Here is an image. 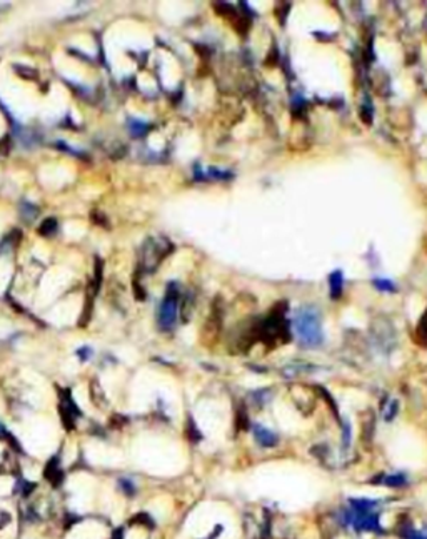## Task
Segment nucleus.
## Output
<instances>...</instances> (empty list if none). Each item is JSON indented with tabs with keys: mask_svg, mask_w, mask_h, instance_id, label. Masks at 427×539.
<instances>
[{
	"mask_svg": "<svg viewBox=\"0 0 427 539\" xmlns=\"http://www.w3.org/2000/svg\"><path fill=\"white\" fill-rule=\"evenodd\" d=\"M177 312H179V289L177 284H169L167 294L164 297L162 304H160L159 311V326L164 331L172 329V326L177 321Z\"/></svg>",
	"mask_w": 427,
	"mask_h": 539,
	"instance_id": "7ed1b4c3",
	"label": "nucleus"
},
{
	"mask_svg": "<svg viewBox=\"0 0 427 539\" xmlns=\"http://www.w3.org/2000/svg\"><path fill=\"white\" fill-rule=\"evenodd\" d=\"M296 331L300 342L305 347H317L322 342V329H320V317L316 309L304 307L296 316Z\"/></svg>",
	"mask_w": 427,
	"mask_h": 539,
	"instance_id": "f257e3e1",
	"label": "nucleus"
},
{
	"mask_svg": "<svg viewBox=\"0 0 427 539\" xmlns=\"http://www.w3.org/2000/svg\"><path fill=\"white\" fill-rule=\"evenodd\" d=\"M254 436H256V441L262 447H272L277 444V436L264 426H254Z\"/></svg>",
	"mask_w": 427,
	"mask_h": 539,
	"instance_id": "0eeeda50",
	"label": "nucleus"
},
{
	"mask_svg": "<svg viewBox=\"0 0 427 539\" xmlns=\"http://www.w3.org/2000/svg\"><path fill=\"white\" fill-rule=\"evenodd\" d=\"M125 423H127V417L120 416V414H113V416L111 417V426H112V427H120V426H124Z\"/></svg>",
	"mask_w": 427,
	"mask_h": 539,
	"instance_id": "412c9836",
	"label": "nucleus"
},
{
	"mask_svg": "<svg viewBox=\"0 0 427 539\" xmlns=\"http://www.w3.org/2000/svg\"><path fill=\"white\" fill-rule=\"evenodd\" d=\"M58 397H60V402L58 404L62 406V408H65L69 412H72L74 416L79 419V417L84 416V412L80 411V408L77 406V402L74 401L72 397V390H70L69 388L67 389H58Z\"/></svg>",
	"mask_w": 427,
	"mask_h": 539,
	"instance_id": "423d86ee",
	"label": "nucleus"
},
{
	"mask_svg": "<svg viewBox=\"0 0 427 539\" xmlns=\"http://www.w3.org/2000/svg\"><path fill=\"white\" fill-rule=\"evenodd\" d=\"M375 286L382 287V291H394L392 282H389V280H375Z\"/></svg>",
	"mask_w": 427,
	"mask_h": 539,
	"instance_id": "5701e85b",
	"label": "nucleus"
},
{
	"mask_svg": "<svg viewBox=\"0 0 427 539\" xmlns=\"http://www.w3.org/2000/svg\"><path fill=\"white\" fill-rule=\"evenodd\" d=\"M172 244L167 239H149L144 247V267L147 272H154L157 269V265L166 259L167 256L172 252Z\"/></svg>",
	"mask_w": 427,
	"mask_h": 539,
	"instance_id": "f03ea898",
	"label": "nucleus"
},
{
	"mask_svg": "<svg viewBox=\"0 0 427 539\" xmlns=\"http://www.w3.org/2000/svg\"><path fill=\"white\" fill-rule=\"evenodd\" d=\"M129 522H130V524H140V526H146V528H154V526H155L154 519H152V518H150V514H147V513H139V514H135V516L132 518Z\"/></svg>",
	"mask_w": 427,
	"mask_h": 539,
	"instance_id": "4468645a",
	"label": "nucleus"
},
{
	"mask_svg": "<svg viewBox=\"0 0 427 539\" xmlns=\"http://www.w3.org/2000/svg\"><path fill=\"white\" fill-rule=\"evenodd\" d=\"M417 335H419V341L421 342H427V311L421 316V319H419ZM421 342H419V344H421Z\"/></svg>",
	"mask_w": 427,
	"mask_h": 539,
	"instance_id": "dca6fc26",
	"label": "nucleus"
},
{
	"mask_svg": "<svg viewBox=\"0 0 427 539\" xmlns=\"http://www.w3.org/2000/svg\"><path fill=\"white\" fill-rule=\"evenodd\" d=\"M387 484V486H402V484L406 483V478L402 474H392V476H387L386 481H384Z\"/></svg>",
	"mask_w": 427,
	"mask_h": 539,
	"instance_id": "6ab92c4d",
	"label": "nucleus"
},
{
	"mask_svg": "<svg viewBox=\"0 0 427 539\" xmlns=\"http://www.w3.org/2000/svg\"><path fill=\"white\" fill-rule=\"evenodd\" d=\"M57 232V221L54 217H47L38 227V234L44 237H50Z\"/></svg>",
	"mask_w": 427,
	"mask_h": 539,
	"instance_id": "9b49d317",
	"label": "nucleus"
},
{
	"mask_svg": "<svg viewBox=\"0 0 427 539\" xmlns=\"http://www.w3.org/2000/svg\"><path fill=\"white\" fill-rule=\"evenodd\" d=\"M9 434H10V432L7 431V427H5V426H3L2 423H0V439H2V441H7V437H9Z\"/></svg>",
	"mask_w": 427,
	"mask_h": 539,
	"instance_id": "a878e982",
	"label": "nucleus"
},
{
	"mask_svg": "<svg viewBox=\"0 0 427 539\" xmlns=\"http://www.w3.org/2000/svg\"><path fill=\"white\" fill-rule=\"evenodd\" d=\"M14 70L22 77V79H27V80H34L35 77H37V72H35L32 67H25V65L15 64L14 65Z\"/></svg>",
	"mask_w": 427,
	"mask_h": 539,
	"instance_id": "f3484780",
	"label": "nucleus"
},
{
	"mask_svg": "<svg viewBox=\"0 0 427 539\" xmlns=\"http://www.w3.org/2000/svg\"><path fill=\"white\" fill-rule=\"evenodd\" d=\"M82 518L80 516H75V514H67V518H65V529H70L74 524H77V522H80Z\"/></svg>",
	"mask_w": 427,
	"mask_h": 539,
	"instance_id": "4be33fe9",
	"label": "nucleus"
},
{
	"mask_svg": "<svg viewBox=\"0 0 427 539\" xmlns=\"http://www.w3.org/2000/svg\"><path fill=\"white\" fill-rule=\"evenodd\" d=\"M351 504L352 511H355V513H371V509L375 506V502L371 501V499H352Z\"/></svg>",
	"mask_w": 427,
	"mask_h": 539,
	"instance_id": "f8f14e48",
	"label": "nucleus"
},
{
	"mask_svg": "<svg viewBox=\"0 0 427 539\" xmlns=\"http://www.w3.org/2000/svg\"><path fill=\"white\" fill-rule=\"evenodd\" d=\"M44 476L54 487H60L62 484H64L65 472L62 471V467H60V456L56 454L47 461V464L44 467Z\"/></svg>",
	"mask_w": 427,
	"mask_h": 539,
	"instance_id": "39448f33",
	"label": "nucleus"
},
{
	"mask_svg": "<svg viewBox=\"0 0 427 539\" xmlns=\"http://www.w3.org/2000/svg\"><path fill=\"white\" fill-rule=\"evenodd\" d=\"M406 539H427V538L422 536V534L416 533V531L410 529V531H407V533H406Z\"/></svg>",
	"mask_w": 427,
	"mask_h": 539,
	"instance_id": "b1692460",
	"label": "nucleus"
},
{
	"mask_svg": "<svg viewBox=\"0 0 427 539\" xmlns=\"http://www.w3.org/2000/svg\"><path fill=\"white\" fill-rule=\"evenodd\" d=\"M111 539H124V528H115V529H113Z\"/></svg>",
	"mask_w": 427,
	"mask_h": 539,
	"instance_id": "393cba45",
	"label": "nucleus"
},
{
	"mask_svg": "<svg viewBox=\"0 0 427 539\" xmlns=\"http://www.w3.org/2000/svg\"><path fill=\"white\" fill-rule=\"evenodd\" d=\"M35 487H37V484H35V483L23 481V483H22V486H17V491H20L23 498H29V496L34 493Z\"/></svg>",
	"mask_w": 427,
	"mask_h": 539,
	"instance_id": "a211bd4d",
	"label": "nucleus"
},
{
	"mask_svg": "<svg viewBox=\"0 0 427 539\" xmlns=\"http://www.w3.org/2000/svg\"><path fill=\"white\" fill-rule=\"evenodd\" d=\"M58 416H60V421H62V426H64L67 431H74L75 429V421L77 417L74 416L72 412H69L65 408H62L60 404H58Z\"/></svg>",
	"mask_w": 427,
	"mask_h": 539,
	"instance_id": "1a4fd4ad",
	"label": "nucleus"
},
{
	"mask_svg": "<svg viewBox=\"0 0 427 539\" xmlns=\"http://www.w3.org/2000/svg\"><path fill=\"white\" fill-rule=\"evenodd\" d=\"M329 284H331V297L337 299L342 294V272L335 271L329 276Z\"/></svg>",
	"mask_w": 427,
	"mask_h": 539,
	"instance_id": "6e6552de",
	"label": "nucleus"
},
{
	"mask_svg": "<svg viewBox=\"0 0 427 539\" xmlns=\"http://www.w3.org/2000/svg\"><path fill=\"white\" fill-rule=\"evenodd\" d=\"M147 124L146 122H140V120L137 119H130L129 120V132H130L132 137L139 139V137H144V135L147 134Z\"/></svg>",
	"mask_w": 427,
	"mask_h": 539,
	"instance_id": "9d476101",
	"label": "nucleus"
},
{
	"mask_svg": "<svg viewBox=\"0 0 427 539\" xmlns=\"http://www.w3.org/2000/svg\"><path fill=\"white\" fill-rule=\"evenodd\" d=\"M347 519L357 531H381L379 519L372 513H355V511H352Z\"/></svg>",
	"mask_w": 427,
	"mask_h": 539,
	"instance_id": "20e7f679",
	"label": "nucleus"
},
{
	"mask_svg": "<svg viewBox=\"0 0 427 539\" xmlns=\"http://www.w3.org/2000/svg\"><path fill=\"white\" fill-rule=\"evenodd\" d=\"M20 216L23 221L32 222L35 217L38 216V209L35 205H32L30 202H22L20 204Z\"/></svg>",
	"mask_w": 427,
	"mask_h": 539,
	"instance_id": "ddd939ff",
	"label": "nucleus"
},
{
	"mask_svg": "<svg viewBox=\"0 0 427 539\" xmlns=\"http://www.w3.org/2000/svg\"><path fill=\"white\" fill-rule=\"evenodd\" d=\"M119 487H120V491H122L125 496H129V498L135 496V493H137V487H135L134 481H130L129 478L119 479Z\"/></svg>",
	"mask_w": 427,
	"mask_h": 539,
	"instance_id": "2eb2a0df",
	"label": "nucleus"
},
{
	"mask_svg": "<svg viewBox=\"0 0 427 539\" xmlns=\"http://www.w3.org/2000/svg\"><path fill=\"white\" fill-rule=\"evenodd\" d=\"M349 434H351V431H349V426H347V423H344V443H346V446L349 444Z\"/></svg>",
	"mask_w": 427,
	"mask_h": 539,
	"instance_id": "bb28decb",
	"label": "nucleus"
},
{
	"mask_svg": "<svg viewBox=\"0 0 427 539\" xmlns=\"http://www.w3.org/2000/svg\"><path fill=\"white\" fill-rule=\"evenodd\" d=\"M92 356H93V351L90 349L89 346H82L80 349H77V357H79L82 362L89 361V359L92 357Z\"/></svg>",
	"mask_w": 427,
	"mask_h": 539,
	"instance_id": "aec40b11",
	"label": "nucleus"
}]
</instances>
